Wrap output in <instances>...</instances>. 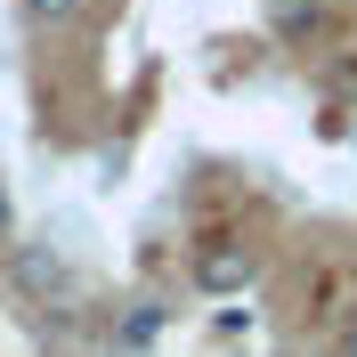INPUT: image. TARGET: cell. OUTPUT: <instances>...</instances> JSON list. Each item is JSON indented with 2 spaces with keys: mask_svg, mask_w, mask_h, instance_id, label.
<instances>
[{
  "mask_svg": "<svg viewBox=\"0 0 357 357\" xmlns=\"http://www.w3.org/2000/svg\"><path fill=\"white\" fill-rule=\"evenodd\" d=\"M341 357H357V317H349V333H341Z\"/></svg>",
  "mask_w": 357,
  "mask_h": 357,
  "instance_id": "52a82bcc",
  "label": "cell"
},
{
  "mask_svg": "<svg viewBox=\"0 0 357 357\" xmlns=\"http://www.w3.org/2000/svg\"><path fill=\"white\" fill-rule=\"evenodd\" d=\"M8 227H17V195H8V178H0V244H8Z\"/></svg>",
  "mask_w": 357,
  "mask_h": 357,
  "instance_id": "8992f818",
  "label": "cell"
},
{
  "mask_svg": "<svg viewBox=\"0 0 357 357\" xmlns=\"http://www.w3.org/2000/svg\"><path fill=\"white\" fill-rule=\"evenodd\" d=\"M252 284H260V252H252V244H236V236L195 244V292L227 301V292H252Z\"/></svg>",
  "mask_w": 357,
  "mask_h": 357,
  "instance_id": "6da1fadb",
  "label": "cell"
},
{
  "mask_svg": "<svg viewBox=\"0 0 357 357\" xmlns=\"http://www.w3.org/2000/svg\"><path fill=\"white\" fill-rule=\"evenodd\" d=\"M17 292H24V301H41V309H49V301H66V292H73L66 252H57V244H24V252H17Z\"/></svg>",
  "mask_w": 357,
  "mask_h": 357,
  "instance_id": "7a4b0ae2",
  "label": "cell"
},
{
  "mask_svg": "<svg viewBox=\"0 0 357 357\" xmlns=\"http://www.w3.org/2000/svg\"><path fill=\"white\" fill-rule=\"evenodd\" d=\"M155 333H162V301H130V317L114 325V349L130 357V349H155Z\"/></svg>",
  "mask_w": 357,
  "mask_h": 357,
  "instance_id": "3957f363",
  "label": "cell"
},
{
  "mask_svg": "<svg viewBox=\"0 0 357 357\" xmlns=\"http://www.w3.org/2000/svg\"><path fill=\"white\" fill-rule=\"evenodd\" d=\"M268 17L292 33V24H309V17H317V0H268Z\"/></svg>",
  "mask_w": 357,
  "mask_h": 357,
  "instance_id": "277c9868",
  "label": "cell"
},
{
  "mask_svg": "<svg viewBox=\"0 0 357 357\" xmlns=\"http://www.w3.org/2000/svg\"><path fill=\"white\" fill-rule=\"evenodd\" d=\"M24 8H33L41 24H66V17H82V0H24Z\"/></svg>",
  "mask_w": 357,
  "mask_h": 357,
  "instance_id": "5b68a950",
  "label": "cell"
}]
</instances>
